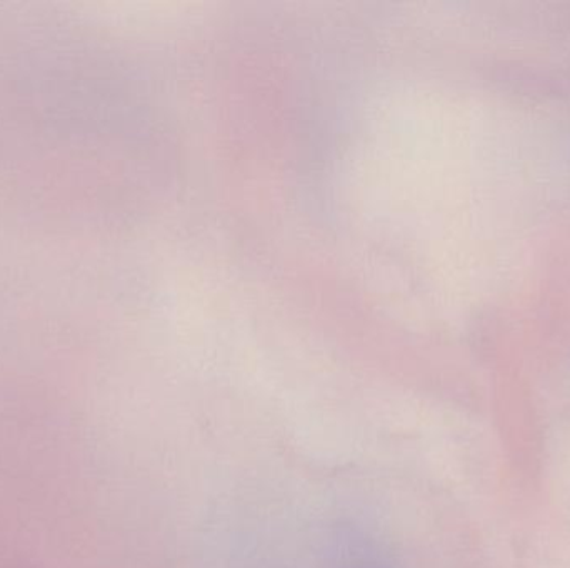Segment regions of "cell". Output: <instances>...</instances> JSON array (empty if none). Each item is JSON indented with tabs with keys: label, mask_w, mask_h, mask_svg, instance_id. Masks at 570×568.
Instances as JSON below:
<instances>
[]
</instances>
